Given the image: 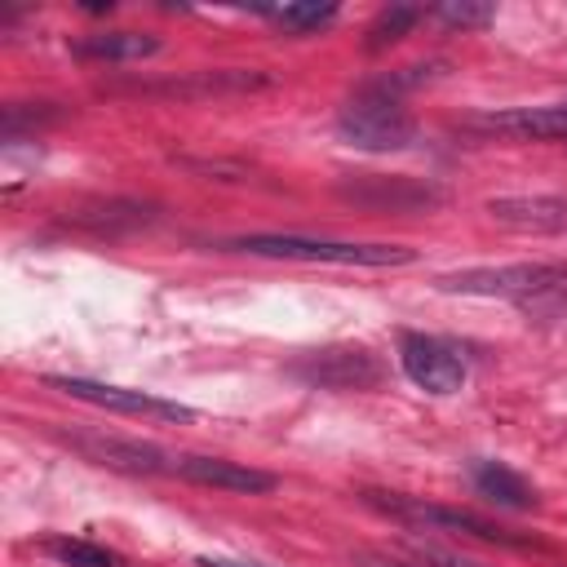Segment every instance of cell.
<instances>
[{
	"instance_id": "1",
	"label": "cell",
	"mask_w": 567,
	"mask_h": 567,
	"mask_svg": "<svg viewBox=\"0 0 567 567\" xmlns=\"http://www.w3.org/2000/svg\"><path fill=\"white\" fill-rule=\"evenodd\" d=\"M337 133L350 142V146H363V151H403L412 137H416V124L412 115L399 106V93L381 89V84H368L359 89L341 115H337Z\"/></svg>"
},
{
	"instance_id": "2",
	"label": "cell",
	"mask_w": 567,
	"mask_h": 567,
	"mask_svg": "<svg viewBox=\"0 0 567 567\" xmlns=\"http://www.w3.org/2000/svg\"><path fill=\"white\" fill-rule=\"evenodd\" d=\"M239 252L257 257H292V261H332V266H408L412 248L403 244H337V239H301V235H244L230 239Z\"/></svg>"
},
{
	"instance_id": "3",
	"label": "cell",
	"mask_w": 567,
	"mask_h": 567,
	"mask_svg": "<svg viewBox=\"0 0 567 567\" xmlns=\"http://www.w3.org/2000/svg\"><path fill=\"white\" fill-rule=\"evenodd\" d=\"M363 501L399 523H412V527H443V532H461V536H478V540H492V545H527L518 536H509L505 527L470 514V509H447V505H430L421 496H403V492H363Z\"/></svg>"
},
{
	"instance_id": "4",
	"label": "cell",
	"mask_w": 567,
	"mask_h": 567,
	"mask_svg": "<svg viewBox=\"0 0 567 567\" xmlns=\"http://www.w3.org/2000/svg\"><path fill=\"white\" fill-rule=\"evenodd\" d=\"M567 284V270L558 266H474L439 275L443 292H474V297H536Z\"/></svg>"
},
{
	"instance_id": "5",
	"label": "cell",
	"mask_w": 567,
	"mask_h": 567,
	"mask_svg": "<svg viewBox=\"0 0 567 567\" xmlns=\"http://www.w3.org/2000/svg\"><path fill=\"white\" fill-rule=\"evenodd\" d=\"M399 363H403L408 381L430 390V394H456L465 385V363H461L456 346H447L439 337L403 332L399 337Z\"/></svg>"
},
{
	"instance_id": "6",
	"label": "cell",
	"mask_w": 567,
	"mask_h": 567,
	"mask_svg": "<svg viewBox=\"0 0 567 567\" xmlns=\"http://www.w3.org/2000/svg\"><path fill=\"white\" fill-rule=\"evenodd\" d=\"M80 456H89L93 465H106V470H120V474H177V456H168L164 447L155 443H142V439H120V434H80V430H66L62 434Z\"/></svg>"
},
{
	"instance_id": "7",
	"label": "cell",
	"mask_w": 567,
	"mask_h": 567,
	"mask_svg": "<svg viewBox=\"0 0 567 567\" xmlns=\"http://www.w3.org/2000/svg\"><path fill=\"white\" fill-rule=\"evenodd\" d=\"M44 385H53V390H62V394H71V399L111 408V412H128V416H164V421H190V416H195L186 403H173V399H159V394H146V390H124V385L84 381V377H44Z\"/></svg>"
},
{
	"instance_id": "8",
	"label": "cell",
	"mask_w": 567,
	"mask_h": 567,
	"mask_svg": "<svg viewBox=\"0 0 567 567\" xmlns=\"http://www.w3.org/2000/svg\"><path fill=\"white\" fill-rule=\"evenodd\" d=\"M292 372L310 385H323V390H368L381 381V363L368 350H350V346L310 350L306 359L292 363Z\"/></svg>"
},
{
	"instance_id": "9",
	"label": "cell",
	"mask_w": 567,
	"mask_h": 567,
	"mask_svg": "<svg viewBox=\"0 0 567 567\" xmlns=\"http://www.w3.org/2000/svg\"><path fill=\"white\" fill-rule=\"evenodd\" d=\"M337 190L354 204L390 208V213H416V208H434L443 199L439 186H425V182H412V177H385V173H354Z\"/></svg>"
},
{
	"instance_id": "10",
	"label": "cell",
	"mask_w": 567,
	"mask_h": 567,
	"mask_svg": "<svg viewBox=\"0 0 567 567\" xmlns=\"http://www.w3.org/2000/svg\"><path fill=\"white\" fill-rule=\"evenodd\" d=\"M487 213L514 230H545V235L567 230V199L558 195H501L487 204Z\"/></svg>"
},
{
	"instance_id": "11",
	"label": "cell",
	"mask_w": 567,
	"mask_h": 567,
	"mask_svg": "<svg viewBox=\"0 0 567 567\" xmlns=\"http://www.w3.org/2000/svg\"><path fill=\"white\" fill-rule=\"evenodd\" d=\"M177 474L199 487H221V492H270L275 487V474L239 465V461H221V456H177Z\"/></svg>"
},
{
	"instance_id": "12",
	"label": "cell",
	"mask_w": 567,
	"mask_h": 567,
	"mask_svg": "<svg viewBox=\"0 0 567 567\" xmlns=\"http://www.w3.org/2000/svg\"><path fill=\"white\" fill-rule=\"evenodd\" d=\"M483 128H492V133H514V137H532V142H563V137H567V102H558V106L501 111V115H487Z\"/></svg>"
},
{
	"instance_id": "13",
	"label": "cell",
	"mask_w": 567,
	"mask_h": 567,
	"mask_svg": "<svg viewBox=\"0 0 567 567\" xmlns=\"http://www.w3.org/2000/svg\"><path fill=\"white\" fill-rule=\"evenodd\" d=\"M71 53L89 62H137V58L159 53V40L146 31H97V35L71 40Z\"/></svg>"
},
{
	"instance_id": "14",
	"label": "cell",
	"mask_w": 567,
	"mask_h": 567,
	"mask_svg": "<svg viewBox=\"0 0 567 567\" xmlns=\"http://www.w3.org/2000/svg\"><path fill=\"white\" fill-rule=\"evenodd\" d=\"M470 478H474V487L487 496V501H496V505H505V509H532L540 496H536V487L523 478V474H514L509 465H501V461H474L470 465Z\"/></svg>"
},
{
	"instance_id": "15",
	"label": "cell",
	"mask_w": 567,
	"mask_h": 567,
	"mask_svg": "<svg viewBox=\"0 0 567 567\" xmlns=\"http://www.w3.org/2000/svg\"><path fill=\"white\" fill-rule=\"evenodd\" d=\"M66 221H71V226H84V230H97V235H115V230L146 226V221H151V208H146V204H128V199H106V204L66 213Z\"/></svg>"
},
{
	"instance_id": "16",
	"label": "cell",
	"mask_w": 567,
	"mask_h": 567,
	"mask_svg": "<svg viewBox=\"0 0 567 567\" xmlns=\"http://www.w3.org/2000/svg\"><path fill=\"white\" fill-rule=\"evenodd\" d=\"M40 554L58 558L62 567H128L115 549L93 545V540H80V536H49V540H40Z\"/></svg>"
},
{
	"instance_id": "17",
	"label": "cell",
	"mask_w": 567,
	"mask_h": 567,
	"mask_svg": "<svg viewBox=\"0 0 567 567\" xmlns=\"http://www.w3.org/2000/svg\"><path fill=\"white\" fill-rule=\"evenodd\" d=\"M421 4H390V9H381L377 18H372V27H368V49L372 53H381V49H390L394 40H403L416 22H421Z\"/></svg>"
},
{
	"instance_id": "18",
	"label": "cell",
	"mask_w": 567,
	"mask_h": 567,
	"mask_svg": "<svg viewBox=\"0 0 567 567\" xmlns=\"http://www.w3.org/2000/svg\"><path fill=\"white\" fill-rule=\"evenodd\" d=\"M261 13H266L275 27L306 35V31H319V27H328V22L337 18V4H279V9H261Z\"/></svg>"
},
{
	"instance_id": "19",
	"label": "cell",
	"mask_w": 567,
	"mask_h": 567,
	"mask_svg": "<svg viewBox=\"0 0 567 567\" xmlns=\"http://www.w3.org/2000/svg\"><path fill=\"white\" fill-rule=\"evenodd\" d=\"M447 27H487L492 22V4H478V0H443L439 9H434Z\"/></svg>"
},
{
	"instance_id": "20",
	"label": "cell",
	"mask_w": 567,
	"mask_h": 567,
	"mask_svg": "<svg viewBox=\"0 0 567 567\" xmlns=\"http://www.w3.org/2000/svg\"><path fill=\"white\" fill-rule=\"evenodd\" d=\"M416 563H421V567H483V563H474V558H456V554H439V549L416 554Z\"/></svg>"
},
{
	"instance_id": "21",
	"label": "cell",
	"mask_w": 567,
	"mask_h": 567,
	"mask_svg": "<svg viewBox=\"0 0 567 567\" xmlns=\"http://www.w3.org/2000/svg\"><path fill=\"white\" fill-rule=\"evenodd\" d=\"M354 563H359V567H421L416 558L408 563V558H390V554H372V549H359Z\"/></svg>"
},
{
	"instance_id": "22",
	"label": "cell",
	"mask_w": 567,
	"mask_h": 567,
	"mask_svg": "<svg viewBox=\"0 0 567 567\" xmlns=\"http://www.w3.org/2000/svg\"><path fill=\"white\" fill-rule=\"evenodd\" d=\"M199 567H257V563H226V558H199Z\"/></svg>"
}]
</instances>
